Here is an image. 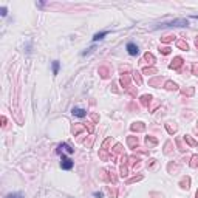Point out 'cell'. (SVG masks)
<instances>
[{
  "label": "cell",
  "mask_w": 198,
  "mask_h": 198,
  "mask_svg": "<svg viewBox=\"0 0 198 198\" xmlns=\"http://www.w3.org/2000/svg\"><path fill=\"white\" fill-rule=\"evenodd\" d=\"M125 50H127V53H128L130 56H136V54L139 53L138 45H136V43H133V42H128V43H127V46H125Z\"/></svg>",
  "instance_id": "1"
},
{
  "label": "cell",
  "mask_w": 198,
  "mask_h": 198,
  "mask_svg": "<svg viewBox=\"0 0 198 198\" xmlns=\"http://www.w3.org/2000/svg\"><path fill=\"white\" fill-rule=\"evenodd\" d=\"M60 167L64 170H71L73 169V161L67 157H62V161H60Z\"/></svg>",
  "instance_id": "2"
},
{
  "label": "cell",
  "mask_w": 198,
  "mask_h": 198,
  "mask_svg": "<svg viewBox=\"0 0 198 198\" xmlns=\"http://www.w3.org/2000/svg\"><path fill=\"white\" fill-rule=\"evenodd\" d=\"M71 113H73V116H78V118H84V116L87 115V112H85L84 109H80V107H75V109L71 110Z\"/></svg>",
  "instance_id": "3"
},
{
  "label": "cell",
  "mask_w": 198,
  "mask_h": 198,
  "mask_svg": "<svg viewBox=\"0 0 198 198\" xmlns=\"http://www.w3.org/2000/svg\"><path fill=\"white\" fill-rule=\"evenodd\" d=\"M62 149H64V150H65L67 153H70V155H71V153L75 152V149H71V147H70L68 144H65V142H64V144H59V146H57V150H56V152H60Z\"/></svg>",
  "instance_id": "4"
},
{
  "label": "cell",
  "mask_w": 198,
  "mask_h": 198,
  "mask_svg": "<svg viewBox=\"0 0 198 198\" xmlns=\"http://www.w3.org/2000/svg\"><path fill=\"white\" fill-rule=\"evenodd\" d=\"M109 34V31H101V33H98V34H94L93 36V42H98V40H102L105 36Z\"/></svg>",
  "instance_id": "5"
},
{
  "label": "cell",
  "mask_w": 198,
  "mask_h": 198,
  "mask_svg": "<svg viewBox=\"0 0 198 198\" xmlns=\"http://www.w3.org/2000/svg\"><path fill=\"white\" fill-rule=\"evenodd\" d=\"M59 67H60L59 60H54V62H53V75H57V73H59Z\"/></svg>",
  "instance_id": "6"
},
{
  "label": "cell",
  "mask_w": 198,
  "mask_h": 198,
  "mask_svg": "<svg viewBox=\"0 0 198 198\" xmlns=\"http://www.w3.org/2000/svg\"><path fill=\"white\" fill-rule=\"evenodd\" d=\"M5 198H23L22 197V194H19V192H16V194H8Z\"/></svg>",
  "instance_id": "7"
},
{
  "label": "cell",
  "mask_w": 198,
  "mask_h": 198,
  "mask_svg": "<svg viewBox=\"0 0 198 198\" xmlns=\"http://www.w3.org/2000/svg\"><path fill=\"white\" fill-rule=\"evenodd\" d=\"M2 16H3V17H5V16H6V8H5V6H3V8H2Z\"/></svg>",
  "instance_id": "8"
},
{
  "label": "cell",
  "mask_w": 198,
  "mask_h": 198,
  "mask_svg": "<svg viewBox=\"0 0 198 198\" xmlns=\"http://www.w3.org/2000/svg\"><path fill=\"white\" fill-rule=\"evenodd\" d=\"M94 197L101 198V197H102V194H101V192H94Z\"/></svg>",
  "instance_id": "9"
},
{
  "label": "cell",
  "mask_w": 198,
  "mask_h": 198,
  "mask_svg": "<svg viewBox=\"0 0 198 198\" xmlns=\"http://www.w3.org/2000/svg\"><path fill=\"white\" fill-rule=\"evenodd\" d=\"M194 19H198V16H194Z\"/></svg>",
  "instance_id": "10"
}]
</instances>
